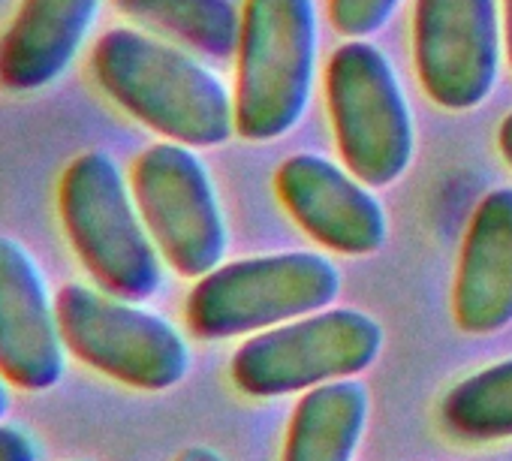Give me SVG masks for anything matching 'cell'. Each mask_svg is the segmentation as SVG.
Returning <instances> with one entry per match:
<instances>
[{
    "label": "cell",
    "mask_w": 512,
    "mask_h": 461,
    "mask_svg": "<svg viewBox=\"0 0 512 461\" xmlns=\"http://www.w3.org/2000/svg\"><path fill=\"white\" fill-rule=\"evenodd\" d=\"M115 7L136 25L205 58L238 55L241 10L235 0H115Z\"/></svg>",
    "instance_id": "obj_15"
},
{
    "label": "cell",
    "mask_w": 512,
    "mask_h": 461,
    "mask_svg": "<svg viewBox=\"0 0 512 461\" xmlns=\"http://www.w3.org/2000/svg\"><path fill=\"white\" fill-rule=\"evenodd\" d=\"M452 317L467 335L512 323V187L485 193L470 217L452 287Z\"/></svg>",
    "instance_id": "obj_13"
},
{
    "label": "cell",
    "mask_w": 512,
    "mask_h": 461,
    "mask_svg": "<svg viewBox=\"0 0 512 461\" xmlns=\"http://www.w3.org/2000/svg\"><path fill=\"white\" fill-rule=\"evenodd\" d=\"M341 293L335 263L314 251L247 257L196 278L184 320L202 341L256 335L329 308Z\"/></svg>",
    "instance_id": "obj_4"
},
{
    "label": "cell",
    "mask_w": 512,
    "mask_h": 461,
    "mask_svg": "<svg viewBox=\"0 0 512 461\" xmlns=\"http://www.w3.org/2000/svg\"><path fill=\"white\" fill-rule=\"evenodd\" d=\"M497 145H500V154L503 160L512 166V112L500 121V130H497Z\"/></svg>",
    "instance_id": "obj_20"
},
{
    "label": "cell",
    "mask_w": 512,
    "mask_h": 461,
    "mask_svg": "<svg viewBox=\"0 0 512 461\" xmlns=\"http://www.w3.org/2000/svg\"><path fill=\"white\" fill-rule=\"evenodd\" d=\"M401 0H329V19L338 34L365 40L368 34H377Z\"/></svg>",
    "instance_id": "obj_17"
},
{
    "label": "cell",
    "mask_w": 512,
    "mask_h": 461,
    "mask_svg": "<svg viewBox=\"0 0 512 461\" xmlns=\"http://www.w3.org/2000/svg\"><path fill=\"white\" fill-rule=\"evenodd\" d=\"M130 187L163 263L202 278L226 254V220L205 163L178 142L148 145L130 169Z\"/></svg>",
    "instance_id": "obj_8"
},
{
    "label": "cell",
    "mask_w": 512,
    "mask_h": 461,
    "mask_svg": "<svg viewBox=\"0 0 512 461\" xmlns=\"http://www.w3.org/2000/svg\"><path fill=\"white\" fill-rule=\"evenodd\" d=\"M172 461H226L214 446H205V443H193L187 449H181Z\"/></svg>",
    "instance_id": "obj_19"
},
{
    "label": "cell",
    "mask_w": 512,
    "mask_h": 461,
    "mask_svg": "<svg viewBox=\"0 0 512 461\" xmlns=\"http://www.w3.org/2000/svg\"><path fill=\"white\" fill-rule=\"evenodd\" d=\"M58 220L82 272L106 293L145 302L163 284V257L112 154L82 151L58 178Z\"/></svg>",
    "instance_id": "obj_2"
},
{
    "label": "cell",
    "mask_w": 512,
    "mask_h": 461,
    "mask_svg": "<svg viewBox=\"0 0 512 461\" xmlns=\"http://www.w3.org/2000/svg\"><path fill=\"white\" fill-rule=\"evenodd\" d=\"M67 359L58 293L31 248L0 233V371L16 392L40 395L64 380Z\"/></svg>",
    "instance_id": "obj_10"
},
{
    "label": "cell",
    "mask_w": 512,
    "mask_h": 461,
    "mask_svg": "<svg viewBox=\"0 0 512 461\" xmlns=\"http://www.w3.org/2000/svg\"><path fill=\"white\" fill-rule=\"evenodd\" d=\"M275 187L290 217L326 251L365 257L377 254L389 236L380 199L326 157L296 154L284 160Z\"/></svg>",
    "instance_id": "obj_11"
},
{
    "label": "cell",
    "mask_w": 512,
    "mask_h": 461,
    "mask_svg": "<svg viewBox=\"0 0 512 461\" xmlns=\"http://www.w3.org/2000/svg\"><path fill=\"white\" fill-rule=\"evenodd\" d=\"M416 73L425 94L449 109H476L497 82V0H416Z\"/></svg>",
    "instance_id": "obj_9"
},
{
    "label": "cell",
    "mask_w": 512,
    "mask_h": 461,
    "mask_svg": "<svg viewBox=\"0 0 512 461\" xmlns=\"http://www.w3.org/2000/svg\"><path fill=\"white\" fill-rule=\"evenodd\" d=\"M368 413L371 398L356 377L302 392L287 425L281 461H353Z\"/></svg>",
    "instance_id": "obj_14"
},
{
    "label": "cell",
    "mask_w": 512,
    "mask_h": 461,
    "mask_svg": "<svg viewBox=\"0 0 512 461\" xmlns=\"http://www.w3.org/2000/svg\"><path fill=\"white\" fill-rule=\"evenodd\" d=\"M13 395H16V386L7 380V374H4V371H0V419H7V416H10Z\"/></svg>",
    "instance_id": "obj_21"
},
{
    "label": "cell",
    "mask_w": 512,
    "mask_h": 461,
    "mask_svg": "<svg viewBox=\"0 0 512 461\" xmlns=\"http://www.w3.org/2000/svg\"><path fill=\"white\" fill-rule=\"evenodd\" d=\"M506 52H509V67H512V0H506Z\"/></svg>",
    "instance_id": "obj_22"
},
{
    "label": "cell",
    "mask_w": 512,
    "mask_h": 461,
    "mask_svg": "<svg viewBox=\"0 0 512 461\" xmlns=\"http://www.w3.org/2000/svg\"><path fill=\"white\" fill-rule=\"evenodd\" d=\"M97 88L133 121L187 148H214L235 133V100L184 49L139 31L109 28L91 49Z\"/></svg>",
    "instance_id": "obj_1"
},
{
    "label": "cell",
    "mask_w": 512,
    "mask_h": 461,
    "mask_svg": "<svg viewBox=\"0 0 512 461\" xmlns=\"http://www.w3.org/2000/svg\"><path fill=\"white\" fill-rule=\"evenodd\" d=\"M0 461H43L40 440L25 425L0 419Z\"/></svg>",
    "instance_id": "obj_18"
},
{
    "label": "cell",
    "mask_w": 512,
    "mask_h": 461,
    "mask_svg": "<svg viewBox=\"0 0 512 461\" xmlns=\"http://www.w3.org/2000/svg\"><path fill=\"white\" fill-rule=\"evenodd\" d=\"M326 100L347 169L368 187L398 181L413 160L416 133L386 55L365 40L335 49L326 67Z\"/></svg>",
    "instance_id": "obj_7"
},
{
    "label": "cell",
    "mask_w": 512,
    "mask_h": 461,
    "mask_svg": "<svg viewBox=\"0 0 512 461\" xmlns=\"http://www.w3.org/2000/svg\"><path fill=\"white\" fill-rule=\"evenodd\" d=\"M383 326L356 308H323L247 338L229 362V377L250 398L302 395L347 380L374 365Z\"/></svg>",
    "instance_id": "obj_6"
},
{
    "label": "cell",
    "mask_w": 512,
    "mask_h": 461,
    "mask_svg": "<svg viewBox=\"0 0 512 461\" xmlns=\"http://www.w3.org/2000/svg\"><path fill=\"white\" fill-rule=\"evenodd\" d=\"M58 320L67 353L127 389L166 392L190 371V347L166 317L97 284H64Z\"/></svg>",
    "instance_id": "obj_5"
},
{
    "label": "cell",
    "mask_w": 512,
    "mask_h": 461,
    "mask_svg": "<svg viewBox=\"0 0 512 461\" xmlns=\"http://www.w3.org/2000/svg\"><path fill=\"white\" fill-rule=\"evenodd\" d=\"M103 0H19L0 31V88L37 94L61 82L82 55Z\"/></svg>",
    "instance_id": "obj_12"
},
{
    "label": "cell",
    "mask_w": 512,
    "mask_h": 461,
    "mask_svg": "<svg viewBox=\"0 0 512 461\" xmlns=\"http://www.w3.org/2000/svg\"><path fill=\"white\" fill-rule=\"evenodd\" d=\"M443 428L464 443L512 437V359L494 362L458 380L440 404Z\"/></svg>",
    "instance_id": "obj_16"
},
{
    "label": "cell",
    "mask_w": 512,
    "mask_h": 461,
    "mask_svg": "<svg viewBox=\"0 0 512 461\" xmlns=\"http://www.w3.org/2000/svg\"><path fill=\"white\" fill-rule=\"evenodd\" d=\"M314 0H244L235 133L247 142L287 136L305 115L317 70Z\"/></svg>",
    "instance_id": "obj_3"
}]
</instances>
